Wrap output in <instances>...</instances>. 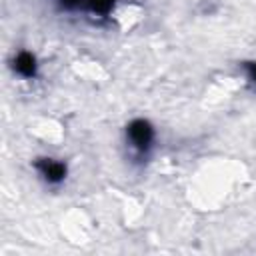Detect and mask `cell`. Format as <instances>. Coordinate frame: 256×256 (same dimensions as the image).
Instances as JSON below:
<instances>
[{"mask_svg": "<svg viewBox=\"0 0 256 256\" xmlns=\"http://www.w3.org/2000/svg\"><path fill=\"white\" fill-rule=\"evenodd\" d=\"M242 70L246 74V80L252 84V88L256 90V62H242Z\"/></svg>", "mask_w": 256, "mask_h": 256, "instance_id": "5b68a950", "label": "cell"}, {"mask_svg": "<svg viewBox=\"0 0 256 256\" xmlns=\"http://www.w3.org/2000/svg\"><path fill=\"white\" fill-rule=\"evenodd\" d=\"M88 6L94 14L106 16V14H110V10L114 6V0H88Z\"/></svg>", "mask_w": 256, "mask_h": 256, "instance_id": "277c9868", "label": "cell"}, {"mask_svg": "<svg viewBox=\"0 0 256 256\" xmlns=\"http://www.w3.org/2000/svg\"><path fill=\"white\" fill-rule=\"evenodd\" d=\"M154 138H156V132L148 120L134 118L126 124V144L134 156L138 158L146 156L154 146Z\"/></svg>", "mask_w": 256, "mask_h": 256, "instance_id": "6da1fadb", "label": "cell"}, {"mask_svg": "<svg viewBox=\"0 0 256 256\" xmlns=\"http://www.w3.org/2000/svg\"><path fill=\"white\" fill-rule=\"evenodd\" d=\"M60 4L66 6V8H74V6L78 4V0H60Z\"/></svg>", "mask_w": 256, "mask_h": 256, "instance_id": "8992f818", "label": "cell"}, {"mask_svg": "<svg viewBox=\"0 0 256 256\" xmlns=\"http://www.w3.org/2000/svg\"><path fill=\"white\" fill-rule=\"evenodd\" d=\"M14 70L18 76L26 78V80H32L36 74H38V60L32 52L28 50H20L16 56H14Z\"/></svg>", "mask_w": 256, "mask_h": 256, "instance_id": "3957f363", "label": "cell"}, {"mask_svg": "<svg viewBox=\"0 0 256 256\" xmlns=\"http://www.w3.org/2000/svg\"><path fill=\"white\" fill-rule=\"evenodd\" d=\"M36 166V172L42 176L44 182L48 184H62L66 180V174H68V168L62 160H56V158H38L34 162Z\"/></svg>", "mask_w": 256, "mask_h": 256, "instance_id": "7a4b0ae2", "label": "cell"}]
</instances>
